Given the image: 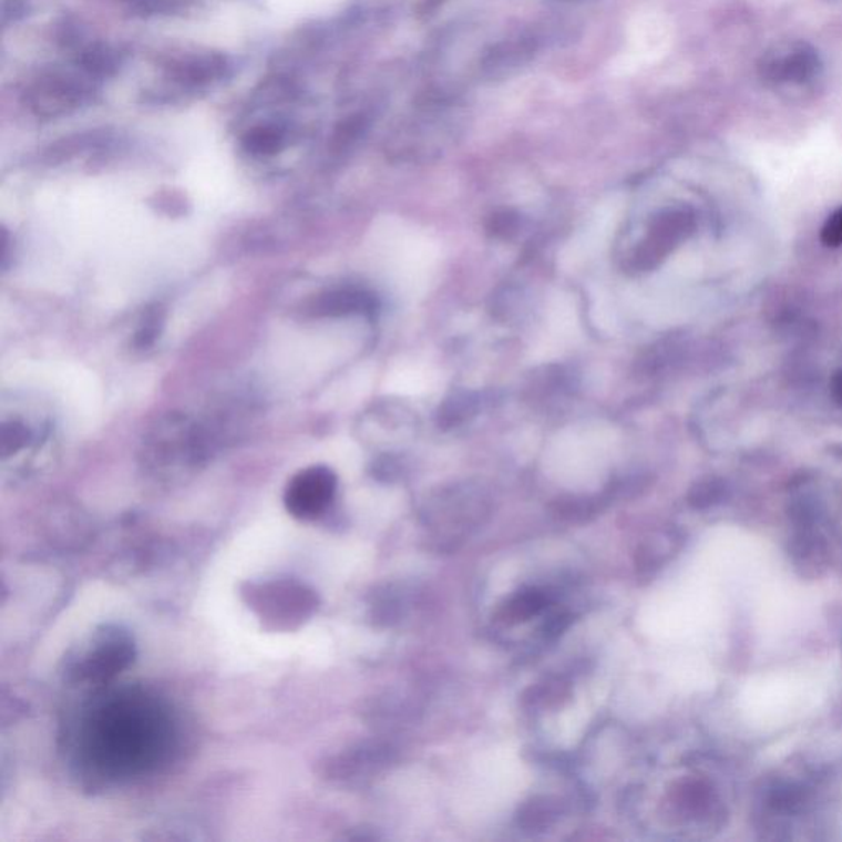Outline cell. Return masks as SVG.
Returning a JSON list of instances; mask_svg holds the SVG:
<instances>
[{"label":"cell","instance_id":"obj_1","mask_svg":"<svg viewBox=\"0 0 842 842\" xmlns=\"http://www.w3.org/2000/svg\"><path fill=\"white\" fill-rule=\"evenodd\" d=\"M158 716L137 699H122L101 709L93 728V757L101 766L132 769L151 762L162 746Z\"/></svg>","mask_w":842,"mask_h":842},{"label":"cell","instance_id":"obj_2","mask_svg":"<svg viewBox=\"0 0 842 842\" xmlns=\"http://www.w3.org/2000/svg\"><path fill=\"white\" fill-rule=\"evenodd\" d=\"M760 83L787 103L813 100L824 86V61L817 47L807 40L773 43L757 64Z\"/></svg>","mask_w":842,"mask_h":842},{"label":"cell","instance_id":"obj_3","mask_svg":"<svg viewBox=\"0 0 842 842\" xmlns=\"http://www.w3.org/2000/svg\"><path fill=\"white\" fill-rule=\"evenodd\" d=\"M491 511V499L481 485L461 482L431 494L421 509V521L438 543L456 548V543L485 524Z\"/></svg>","mask_w":842,"mask_h":842},{"label":"cell","instance_id":"obj_4","mask_svg":"<svg viewBox=\"0 0 842 842\" xmlns=\"http://www.w3.org/2000/svg\"><path fill=\"white\" fill-rule=\"evenodd\" d=\"M243 597L259 617L264 629L270 632L298 629L318 609L315 591L294 579L249 583L243 589Z\"/></svg>","mask_w":842,"mask_h":842},{"label":"cell","instance_id":"obj_5","mask_svg":"<svg viewBox=\"0 0 842 842\" xmlns=\"http://www.w3.org/2000/svg\"><path fill=\"white\" fill-rule=\"evenodd\" d=\"M131 635L119 627L105 626L93 635L90 647L71 661L70 671L80 681L104 684L134 661Z\"/></svg>","mask_w":842,"mask_h":842},{"label":"cell","instance_id":"obj_6","mask_svg":"<svg viewBox=\"0 0 842 842\" xmlns=\"http://www.w3.org/2000/svg\"><path fill=\"white\" fill-rule=\"evenodd\" d=\"M338 491V475L328 466H311L290 479L284 502L298 521H316L331 507Z\"/></svg>","mask_w":842,"mask_h":842},{"label":"cell","instance_id":"obj_7","mask_svg":"<svg viewBox=\"0 0 842 842\" xmlns=\"http://www.w3.org/2000/svg\"><path fill=\"white\" fill-rule=\"evenodd\" d=\"M692 229V217L686 210H664L651 220L647 237L638 244L630 256L635 270H650L664 260Z\"/></svg>","mask_w":842,"mask_h":842},{"label":"cell","instance_id":"obj_8","mask_svg":"<svg viewBox=\"0 0 842 842\" xmlns=\"http://www.w3.org/2000/svg\"><path fill=\"white\" fill-rule=\"evenodd\" d=\"M377 300L369 291L361 288H336L319 295L311 305V314L319 318H341V316L366 315L377 311Z\"/></svg>","mask_w":842,"mask_h":842},{"label":"cell","instance_id":"obj_9","mask_svg":"<svg viewBox=\"0 0 842 842\" xmlns=\"http://www.w3.org/2000/svg\"><path fill=\"white\" fill-rule=\"evenodd\" d=\"M552 603V593L543 587H522L499 607L497 619L505 626H518L545 613Z\"/></svg>","mask_w":842,"mask_h":842},{"label":"cell","instance_id":"obj_10","mask_svg":"<svg viewBox=\"0 0 842 842\" xmlns=\"http://www.w3.org/2000/svg\"><path fill=\"white\" fill-rule=\"evenodd\" d=\"M565 813V803L550 794H535L518 808L515 823L526 834H540L558 823Z\"/></svg>","mask_w":842,"mask_h":842},{"label":"cell","instance_id":"obj_11","mask_svg":"<svg viewBox=\"0 0 842 842\" xmlns=\"http://www.w3.org/2000/svg\"><path fill=\"white\" fill-rule=\"evenodd\" d=\"M80 88L61 78L42 81L30 94V104L40 115H58L76 107L80 103Z\"/></svg>","mask_w":842,"mask_h":842},{"label":"cell","instance_id":"obj_12","mask_svg":"<svg viewBox=\"0 0 842 842\" xmlns=\"http://www.w3.org/2000/svg\"><path fill=\"white\" fill-rule=\"evenodd\" d=\"M678 546H680L678 533H651L638 546L637 556H635L638 573L654 575L678 552Z\"/></svg>","mask_w":842,"mask_h":842},{"label":"cell","instance_id":"obj_13","mask_svg":"<svg viewBox=\"0 0 842 842\" xmlns=\"http://www.w3.org/2000/svg\"><path fill=\"white\" fill-rule=\"evenodd\" d=\"M484 403V396L479 392L463 390V392L453 393L441 403L440 410H438V427L443 428V430L461 427V424L473 420L481 412Z\"/></svg>","mask_w":842,"mask_h":842},{"label":"cell","instance_id":"obj_14","mask_svg":"<svg viewBox=\"0 0 842 842\" xmlns=\"http://www.w3.org/2000/svg\"><path fill=\"white\" fill-rule=\"evenodd\" d=\"M609 502L606 494L597 495V497L568 495V497L556 499L552 504V511L556 517L569 524H586L593 521Z\"/></svg>","mask_w":842,"mask_h":842},{"label":"cell","instance_id":"obj_15","mask_svg":"<svg viewBox=\"0 0 842 842\" xmlns=\"http://www.w3.org/2000/svg\"><path fill=\"white\" fill-rule=\"evenodd\" d=\"M410 597L403 587L387 586L373 604L376 623L382 626H393L399 623L409 609Z\"/></svg>","mask_w":842,"mask_h":842},{"label":"cell","instance_id":"obj_16","mask_svg":"<svg viewBox=\"0 0 842 842\" xmlns=\"http://www.w3.org/2000/svg\"><path fill=\"white\" fill-rule=\"evenodd\" d=\"M244 148L256 157H270L278 154L285 145L284 129L277 125H259L250 129L243 138Z\"/></svg>","mask_w":842,"mask_h":842},{"label":"cell","instance_id":"obj_17","mask_svg":"<svg viewBox=\"0 0 842 842\" xmlns=\"http://www.w3.org/2000/svg\"><path fill=\"white\" fill-rule=\"evenodd\" d=\"M569 696V685L562 678H552V680L536 684L525 692L524 702L530 709L553 708L562 705Z\"/></svg>","mask_w":842,"mask_h":842},{"label":"cell","instance_id":"obj_18","mask_svg":"<svg viewBox=\"0 0 842 842\" xmlns=\"http://www.w3.org/2000/svg\"><path fill=\"white\" fill-rule=\"evenodd\" d=\"M33 440H35V431L29 424L20 420L3 421L2 433H0L3 458L13 456L19 451L25 450Z\"/></svg>","mask_w":842,"mask_h":842},{"label":"cell","instance_id":"obj_19","mask_svg":"<svg viewBox=\"0 0 842 842\" xmlns=\"http://www.w3.org/2000/svg\"><path fill=\"white\" fill-rule=\"evenodd\" d=\"M725 497V484L715 479L699 482L689 491L688 502L695 509H708Z\"/></svg>","mask_w":842,"mask_h":842},{"label":"cell","instance_id":"obj_20","mask_svg":"<svg viewBox=\"0 0 842 842\" xmlns=\"http://www.w3.org/2000/svg\"><path fill=\"white\" fill-rule=\"evenodd\" d=\"M522 227V217L514 210H497L489 217L487 230L492 236L511 239L517 236Z\"/></svg>","mask_w":842,"mask_h":842},{"label":"cell","instance_id":"obj_21","mask_svg":"<svg viewBox=\"0 0 842 842\" xmlns=\"http://www.w3.org/2000/svg\"><path fill=\"white\" fill-rule=\"evenodd\" d=\"M160 326H162V311L157 308L147 311L137 335H135V346L141 349L151 348L157 339Z\"/></svg>","mask_w":842,"mask_h":842},{"label":"cell","instance_id":"obj_22","mask_svg":"<svg viewBox=\"0 0 842 842\" xmlns=\"http://www.w3.org/2000/svg\"><path fill=\"white\" fill-rule=\"evenodd\" d=\"M573 624V616L569 613H555L543 624V637L546 640H556L559 635L565 634Z\"/></svg>","mask_w":842,"mask_h":842},{"label":"cell","instance_id":"obj_23","mask_svg":"<svg viewBox=\"0 0 842 842\" xmlns=\"http://www.w3.org/2000/svg\"><path fill=\"white\" fill-rule=\"evenodd\" d=\"M801 791L794 789V787H780V789L773 790L772 797H770V803L777 810H793L800 804Z\"/></svg>","mask_w":842,"mask_h":842},{"label":"cell","instance_id":"obj_24","mask_svg":"<svg viewBox=\"0 0 842 842\" xmlns=\"http://www.w3.org/2000/svg\"><path fill=\"white\" fill-rule=\"evenodd\" d=\"M821 240L828 247L842 246V208L836 210L824 224L823 230H821Z\"/></svg>","mask_w":842,"mask_h":842},{"label":"cell","instance_id":"obj_25","mask_svg":"<svg viewBox=\"0 0 842 842\" xmlns=\"http://www.w3.org/2000/svg\"><path fill=\"white\" fill-rule=\"evenodd\" d=\"M402 474V464L392 456H383L373 466V475L380 481L392 482Z\"/></svg>","mask_w":842,"mask_h":842},{"label":"cell","instance_id":"obj_26","mask_svg":"<svg viewBox=\"0 0 842 842\" xmlns=\"http://www.w3.org/2000/svg\"><path fill=\"white\" fill-rule=\"evenodd\" d=\"M833 393L834 399H836L838 402H840L842 405V372L838 373V376L834 377Z\"/></svg>","mask_w":842,"mask_h":842}]
</instances>
